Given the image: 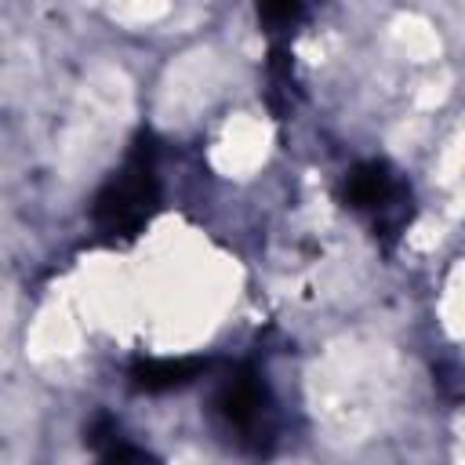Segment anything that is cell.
Instances as JSON below:
<instances>
[{
	"label": "cell",
	"instance_id": "1",
	"mask_svg": "<svg viewBox=\"0 0 465 465\" xmlns=\"http://www.w3.org/2000/svg\"><path fill=\"white\" fill-rule=\"evenodd\" d=\"M160 200V185H156V138L149 131H142L124 160V167L98 189L94 203H91V218L98 225V232L105 236H120L131 240L142 232V225L153 218Z\"/></svg>",
	"mask_w": 465,
	"mask_h": 465
},
{
	"label": "cell",
	"instance_id": "2",
	"mask_svg": "<svg viewBox=\"0 0 465 465\" xmlns=\"http://www.w3.org/2000/svg\"><path fill=\"white\" fill-rule=\"evenodd\" d=\"M214 407H218V414H222L229 425H236V429H254L258 418H262V411H265V385H262L258 371H254V367L232 371V374L222 381V389H218V396H214Z\"/></svg>",
	"mask_w": 465,
	"mask_h": 465
},
{
	"label": "cell",
	"instance_id": "3",
	"mask_svg": "<svg viewBox=\"0 0 465 465\" xmlns=\"http://www.w3.org/2000/svg\"><path fill=\"white\" fill-rule=\"evenodd\" d=\"M396 193H400V182L392 178V171L381 160L356 163L345 174V185H341V200L352 211H381Z\"/></svg>",
	"mask_w": 465,
	"mask_h": 465
},
{
	"label": "cell",
	"instance_id": "4",
	"mask_svg": "<svg viewBox=\"0 0 465 465\" xmlns=\"http://www.w3.org/2000/svg\"><path fill=\"white\" fill-rule=\"evenodd\" d=\"M207 371V360H138L131 367V385L138 392H171L189 385Z\"/></svg>",
	"mask_w": 465,
	"mask_h": 465
},
{
	"label": "cell",
	"instance_id": "5",
	"mask_svg": "<svg viewBox=\"0 0 465 465\" xmlns=\"http://www.w3.org/2000/svg\"><path fill=\"white\" fill-rule=\"evenodd\" d=\"M305 4L309 0H258V15H262V22H265L269 33H283V29H291V25L302 22Z\"/></svg>",
	"mask_w": 465,
	"mask_h": 465
},
{
	"label": "cell",
	"instance_id": "6",
	"mask_svg": "<svg viewBox=\"0 0 465 465\" xmlns=\"http://www.w3.org/2000/svg\"><path fill=\"white\" fill-rule=\"evenodd\" d=\"M102 458H105V461H149V454H145L142 447H131V443H124V440L109 443V447L102 450Z\"/></svg>",
	"mask_w": 465,
	"mask_h": 465
}]
</instances>
